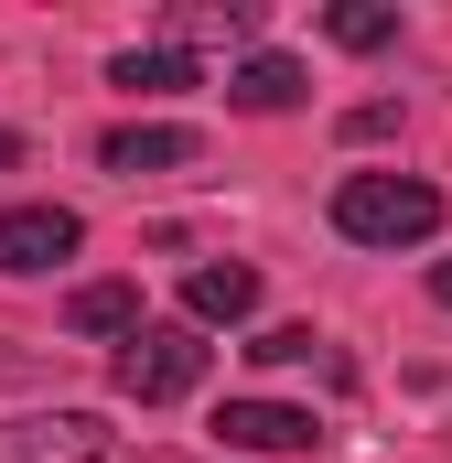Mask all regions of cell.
<instances>
[{"instance_id":"3957f363","label":"cell","mask_w":452,"mask_h":463,"mask_svg":"<svg viewBox=\"0 0 452 463\" xmlns=\"http://www.w3.org/2000/svg\"><path fill=\"white\" fill-rule=\"evenodd\" d=\"M108 420L98 410H22L0 420V463H108Z\"/></svg>"},{"instance_id":"ba28073f","label":"cell","mask_w":452,"mask_h":463,"mask_svg":"<svg viewBox=\"0 0 452 463\" xmlns=\"http://www.w3.org/2000/svg\"><path fill=\"white\" fill-rule=\"evenodd\" d=\"M313 98V76L291 65V54H248L237 76H226V109H248V118H280V109H302Z\"/></svg>"},{"instance_id":"52a82bcc","label":"cell","mask_w":452,"mask_h":463,"mask_svg":"<svg viewBox=\"0 0 452 463\" xmlns=\"http://www.w3.org/2000/svg\"><path fill=\"white\" fill-rule=\"evenodd\" d=\"M184 313H194V335H205V324H248V313H259V269H248V259H205V269L184 280Z\"/></svg>"},{"instance_id":"6da1fadb","label":"cell","mask_w":452,"mask_h":463,"mask_svg":"<svg viewBox=\"0 0 452 463\" xmlns=\"http://www.w3.org/2000/svg\"><path fill=\"white\" fill-rule=\"evenodd\" d=\"M334 227L355 248H420V237H442V184H420V173H344Z\"/></svg>"},{"instance_id":"8fae6325","label":"cell","mask_w":452,"mask_h":463,"mask_svg":"<svg viewBox=\"0 0 452 463\" xmlns=\"http://www.w3.org/2000/svg\"><path fill=\"white\" fill-rule=\"evenodd\" d=\"M324 33H334L344 54H377V43H399V11H388V0H334Z\"/></svg>"},{"instance_id":"7c38bea8","label":"cell","mask_w":452,"mask_h":463,"mask_svg":"<svg viewBox=\"0 0 452 463\" xmlns=\"http://www.w3.org/2000/svg\"><path fill=\"white\" fill-rule=\"evenodd\" d=\"M248 355L259 366H302L313 355V324H269V335H248Z\"/></svg>"},{"instance_id":"5bb4252c","label":"cell","mask_w":452,"mask_h":463,"mask_svg":"<svg viewBox=\"0 0 452 463\" xmlns=\"http://www.w3.org/2000/svg\"><path fill=\"white\" fill-rule=\"evenodd\" d=\"M431 302H442V313H452V259H431Z\"/></svg>"},{"instance_id":"277c9868","label":"cell","mask_w":452,"mask_h":463,"mask_svg":"<svg viewBox=\"0 0 452 463\" xmlns=\"http://www.w3.org/2000/svg\"><path fill=\"white\" fill-rule=\"evenodd\" d=\"M87 248V216L76 205H0V269L11 280H43Z\"/></svg>"},{"instance_id":"8992f818","label":"cell","mask_w":452,"mask_h":463,"mask_svg":"<svg viewBox=\"0 0 452 463\" xmlns=\"http://www.w3.org/2000/svg\"><path fill=\"white\" fill-rule=\"evenodd\" d=\"M216 442L226 453H313V410H291V399H226Z\"/></svg>"},{"instance_id":"4fadbf2b","label":"cell","mask_w":452,"mask_h":463,"mask_svg":"<svg viewBox=\"0 0 452 463\" xmlns=\"http://www.w3.org/2000/svg\"><path fill=\"white\" fill-rule=\"evenodd\" d=\"M388 129H399V109H388V98H366V109H344V140H388Z\"/></svg>"},{"instance_id":"9c48e42d","label":"cell","mask_w":452,"mask_h":463,"mask_svg":"<svg viewBox=\"0 0 452 463\" xmlns=\"http://www.w3.org/2000/svg\"><path fill=\"white\" fill-rule=\"evenodd\" d=\"M108 87H129V98H184V87H205V65H194V43H151V54L129 43L108 65Z\"/></svg>"},{"instance_id":"9a60e30c","label":"cell","mask_w":452,"mask_h":463,"mask_svg":"<svg viewBox=\"0 0 452 463\" xmlns=\"http://www.w3.org/2000/svg\"><path fill=\"white\" fill-rule=\"evenodd\" d=\"M11 162H22V140H11V129H0V173H11Z\"/></svg>"},{"instance_id":"5b68a950","label":"cell","mask_w":452,"mask_h":463,"mask_svg":"<svg viewBox=\"0 0 452 463\" xmlns=\"http://www.w3.org/2000/svg\"><path fill=\"white\" fill-rule=\"evenodd\" d=\"M98 162L129 173V184H140V173H194V162H205V129H184V118H129V129L98 140Z\"/></svg>"},{"instance_id":"30bf717a","label":"cell","mask_w":452,"mask_h":463,"mask_svg":"<svg viewBox=\"0 0 452 463\" xmlns=\"http://www.w3.org/2000/svg\"><path fill=\"white\" fill-rule=\"evenodd\" d=\"M65 324L76 335H140V280H76Z\"/></svg>"},{"instance_id":"7a4b0ae2","label":"cell","mask_w":452,"mask_h":463,"mask_svg":"<svg viewBox=\"0 0 452 463\" xmlns=\"http://www.w3.org/2000/svg\"><path fill=\"white\" fill-rule=\"evenodd\" d=\"M205 335L194 324H140V335H118V355H108V388L118 399H140V410H173V399H194L205 388Z\"/></svg>"}]
</instances>
